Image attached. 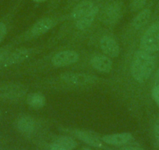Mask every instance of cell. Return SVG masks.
Instances as JSON below:
<instances>
[{
    "mask_svg": "<svg viewBox=\"0 0 159 150\" xmlns=\"http://www.w3.org/2000/svg\"><path fill=\"white\" fill-rule=\"evenodd\" d=\"M79 59L80 55L77 52L66 49L55 53L51 57V64L55 68H60L76 63Z\"/></svg>",
    "mask_w": 159,
    "mask_h": 150,
    "instance_id": "8",
    "label": "cell"
},
{
    "mask_svg": "<svg viewBox=\"0 0 159 150\" xmlns=\"http://www.w3.org/2000/svg\"><path fill=\"white\" fill-rule=\"evenodd\" d=\"M151 16V11L150 9L146 8L141 10L131 22V27L134 30H140L150 21Z\"/></svg>",
    "mask_w": 159,
    "mask_h": 150,
    "instance_id": "16",
    "label": "cell"
},
{
    "mask_svg": "<svg viewBox=\"0 0 159 150\" xmlns=\"http://www.w3.org/2000/svg\"><path fill=\"white\" fill-rule=\"evenodd\" d=\"M25 99L27 105L34 110L43 108L46 103L45 96L41 92L28 93Z\"/></svg>",
    "mask_w": 159,
    "mask_h": 150,
    "instance_id": "17",
    "label": "cell"
},
{
    "mask_svg": "<svg viewBox=\"0 0 159 150\" xmlns=\"http://www.w3.org/2000/svg\"><path fill=\"white\" fill-rule=\"evenodd\" d=\"M49 150H69V149L64 148L63 146L56 143V142H53V143L50 144Z\"/></svg>",
    "mask_w": 159,
    "mask_h": 150,
    "instance_id": "25",
    "label": "cell"
},
{
    "mask_svg": "<svg viewBox=\"0 0 159 150\" xmlns=\"http://www.w3.org/2000/svg\"><path fill=\"white\" fill-rule=\"evenodd\" d=\"M16 45V42L13 41L12 42L4 45V46L0 47V68L2 66V64L4 63L7 58L8 57L10 53L14 49V47Z\"/></svg>",
    "mask_w": 159,
    "mask_h": 150,
    "instance_id": "19",
    "label": "cell"
},
{
    "mask_svg": "<svg viewBox=\"0 0 159 150\" xmlns=\"http://www.w3.org/2000/svg\"><path fill=\"white\" fill-rule=\"evenodd\" d=\"M59 80L66 86L70 88H86L98 84L101 78L86 73L65 72L59 75Z\"/></svg>",
    "mask_w": 159,
    "mask_h": 150,
    "instance_id": "3",
    "label": "cell"
},
{
    "mask_svg": "<svg viewBox=\"0 0 159 150\" xmlns=\"http://www.w3.org/2000/svg\"><path fill=\"white\" fill-rule=\"evenodd\" d=\"M61 17L58 16H46L38 20L29 28L27 31L24 33L22 36L16 38L14 41L17 45L18 42L29 41L31 39H36L38 37L44 35L48 33L50 30L53 28L57 24H59Z\"/></svg>",
    "mask_w": 159,
    "mask_h": 150,
    "instance_id": "2",
    "label": "cell"
},
{
    "mask_svg": "<svg viewBox=\"0 0 159 150\" xmlns=\"http://www.w3.org/2000/svg\"><path fill=\"white\" fill-rule=\"evenodd\" d=\"M16 128L24 134H31L36 131L38 123L34 117L24 115L16 120Z\"/></svg>",
    "mask_w": 159,
    "mask_h": 150,
    "instance_id": "13",
    "label": "cell"
},
{
    "mask_svg": "<svg viewBox=\"0 0 159 150\" xmlns=\"http://www.w3.org/2000/svg\"><path fill=\"white\" fill-rule=\"evenodd\" d=\"M140 49L148 53L159 51V21L153 23L142 35Z\"/></svg>",
    "mask_w": 159,
    "mask_h": 150,
    "instance_id": "7",
    "label": "cell"
},
{
    "mask_svg": "<svg viewBox=\"0 0 159 150\" xmlns=\"http://www.w3.org/2000/svg\"><path fill=\"white\" fill-rule=\"evenodd\" d=\"M99 45L105 55L110 58L118 57L120 54V47L117 41L111 35H104L99 41Z\"/></svg>",
    "mask_w": 159,
    "mask_h": 150,
    "instance_id": "10",
    "label": "cell"
},
{
    "mask_svg": "<svg viewBox=\"0 0 159 150\" xmlns=\"http://www.w3.org/2000/svg\"><path fill=\"white\" fill-rule=\"evenodd\" d=\"M148 0H130V10L132 12L140 11L147 4Z\"/></svg>",
    "mask_w": 159,
    "mask_h": 150,
    "instance_id": "21",
    "label": "cell"
},
{
    "mask_svg": "<svg viewBox=\"0 0 159 150\" xmlns=\"http://www.w3.org/2000/svg\"><path fill=\"white\" fill-rule=\"evenodd\" d=\"M0 117H1V110H0Z\"/></svg>",
    "mask_w": 159,
    "mask_h": 150,
    "instance_id": "30",
    "label": "cell"
},
{
    "mask_svg": "<svg viewBox=\"0 0 159 150\" xmlns=\"http://www.w3.org/2000/svg\"><path fill=\"white\" fill-rule=\"evenodd\" d=\"M104 143H106L109 145L113 146L121 147L126 145L133 141L134 137L129 132L118 133V134H106L100 138Z\"/></svg>",
    "mask_w": 159,
    "mask_h": 150,
    "instance_id": "11",
    "label": "cell"
},
{
    "mask_svg": "<svg viewBox=\"0 0 159 150\" xmlns=\"http://www.w3.org/2000/svg\"><path fill=\"white\" fill-rule=\"evenodd\" d=\"M66 131L71 134H73L74 137L77 138L78 139H80L84 143L88 144L90 146L97 148H102V149L107 148L102 139L91 131H83V130L79 129H66Z\"/></svg>",
    "mask_w": 159,
    "mask_h": 150,
    "instance_id": "9",
    "label": "cell"
},
{
    "mask_svg": "<svg viewBox=\"0 0 159 150\" xmlns=\"http://www.w3.org/2000/svg\"><path fill=\"white\" fill-rule=\"evenodd\" d=\"M152 97L156 104L159 106V85H154L153 88Z\"/></svg>",
    "mask_w": 159,
    "mask_h": 150,
    "instance_id": "22",
    "label": "cell"
},
{
    "mask_svg": "<svg viewBox=\"0 0 159 150\" xmlns=\"http://www.w3.org/2000/svg\"><path fill=\"white\" fill-rule=\"evenodd\" d=\"M118 150H145L143 148H140L139 146L135 145H123L121 146Z\"/></svg>",
    "mask_w": 159,
    "mask_h": 150,
    "instance_id": "24",
    "label": "cell"
},
{
    "mask_svg": "<svg viewBox=\"0 0 159 150\" xmlns=\"http://www.w3.org/2000/svg\"><path fill=\"white\" fill-rule=\"evenodd\" d=\"M32 1H34V2H38V3H40V2H46V1H48V0H32Z\"/></svg>",
    "mask_w": 159,
    "mask_h": 150,
    "instance_id": "27",
    "label": "cell"
},
{
    "mask_svg": "<svg viewBox=\"0 0 159 150\" xmlns=\"http://www.w3.org/2000/svg\"><path fill=\"white\" fill-rule=\"evenodd\" d=\"M40 50H42L39 47H21V48L14 49L0 69H6L13 66L18 65L22 63H24L31 58L32 56H36L40 53Z\"/></svg>",
    "mask_w": 159,
    "mask_h": 150,
    "instance_id": "6",
    "label": "cell"
},
{
    "mask_svg": "<svg viewBox=\"0 0 159 150\" xmlns=\"http://www.w3.org/2000/svg\"><path fill=\"white\" fill-rule=\"evenodd\" d=\"M94 3L90 0H84L82 2H79L74 8L72 10L70 14V18L73 21H76L79 19L84 16L87 13H89L93 7H94Z\"/></svg>",
    "mask_w": 159,
    "mask_h": 150,
    "instance_id": "14",
    "label": "cell"
},
{
    "mask_svg": "<svg viewBox=\"0 0 159 150\" xmlns=\"http://www.w3.org/2000/svg\"><path fill=\"white\" fill-rule=\"evenodd\" d=\"M28 88L19 82H0V101L17 102L26 99Z\"/></svg>",
    "mask_w": 159,
    "mask_h": 150,
    "instance_id": "4",
    "label": "cell"
},
{
    "mask_svg": "<svg viewBox=\"0 0 159 150\" xmlns=\"http://www.w3.org/2000/svg\"><path fill=\"white\" fill-rule=\"evenodd\" d=\"M81 150H93V149H91V148H88V147H84V148H82Z\"/></svg>",
    "mask_w": 159,
    "mask_h": 150,
    "instance_id": "28",
    "label": "cell"
},
{
    "mask_svg": "<svg viewBox=\"0 0 159 150\" xmlns=\"http://www.w3.org/2000/svg\"><path fill=\"white\" fill-rule=\"evenodd\" d=\"M154 66V59L151 53L142 49L137 50L134 53L130 63L132 77L139 83H143L152 74Z\"/></svg>",
    "mask_w": 159,
    "mask_h": 150,
    "instance_id": "1",
    "label": "cell"
},
{
    "mask_svg": "<svg viewBox=\"0 0 159 150\" xmlns=\"http://www.w3.org/2000/svg\"><path fill=\"white\" fill-rule=\"evenodd\" d=\"M56 1H57V0H52V3H56Z\"/></svg>",
    "mask_w": 159,
    "mask_h": 150,
    "instance_id": "29",
    "label": "cell"
},
{
    "mask_svg": "<svg viewBox=\"0 0 159 150\" xmlns=\"http://www.w3.org/2000/svg\"><path fill=\"white\" fill-rule=\"evenodd\" d=\"M54 142L62 145L69 150H73L77 147V142H76V140L73 138L69 137V136H59L57 138H56Z\"/></svg>",
    "mask_w": 159,
    "mask_h": 150,
    "instance_id": "18",
    "label": "cell"
},
{
    "mask_svg": "<svg viewBox=\"0 0 159 150\" xmlns=\"http://www.w3.org/2000/svg\"><path fill=\"white\" fill-rule=\"evenodd\" d=\"M123 7L121 0H109L98 13L99 18L106 25H114L123 16Z\"/></svg>",
    "mask_w": 159,
    "mask_h": 150,
    "instance_id": "5",
    "label": "cell"
},
{
    "mask_svg": "<svg viewBox=\"0 0 159 150\" xmlns=\"http://www.w3.org/2000/svg\"><path fill=\"white\" fill-rule=\"evenodd\" d=\"M154 85H159V69L157 70L154 77Z\"/></svg>",
    "mask_w": 159,
    "mask_h": 150,
    "instance_id": "26",
    "label": "cell"
},
{
    "mask_svg": "<svg viewBox=\"0 0 159 150\" xmlns=\"http://www.w3.org/2000/svg\"><path fill=\"white\" fill-rule=\"evenodd\" d=\"M9 24H10V17L5 16L0 20V45L2 44L6 39L9 32Z\"/></svg>",
    "mask_w": 159,
    "mask_h": 150,
    "instance_id": "20",
    "label": "cell"
},
{
    "mask_svg": "<svg viewBox=\"0 0 159 150\" xmlns=\"http://www.w3.org/2000/svg\"><path fill=\"white\" fill-rule=\"evenodd\" d=\"M154 134L155 140L159 144V117L156 119L154 124Z\"/></svg>",
    "mask_w": 159,
    "mask_h": 150,
    "instance_id": "23",
    "label": "cell"
},
{
    "mask_svg": "<svg viewBox=\"0 0 159 150\" xmlns=\"http://www.w3.org/2000/svg\"><path fill=\"white\" fill-rule=\"evenodd\" d=\"M99 7L98 6H94L92 10L87 13L84 16L79 19L78 21H75V27L79 30H84L89 28L94 21H95L96 17L98 16Z\"/></svg>",
    "mask_w": 159,
    "mask_h": 150,
    "instance_id": "15",
    "label": "cell"
},
{
    "mask_svg": "<svg viewBox=\"0 0 159 150\" xmlns=\"http://www.w3.org/2000/svg\"><path fill=\"white\" fill-rule=\"evenodd\" d=\"M91 65L97 71L109 73L112 69V61L106 55L97 54L91 58Z\"/></svg>",
    "mask_w": 159,
    "mask_h": 150,
    "instance_id": "12",
    "label": "cell"
}]
</instances>
